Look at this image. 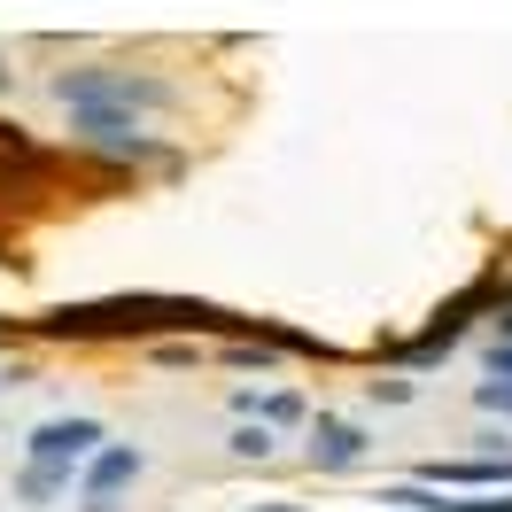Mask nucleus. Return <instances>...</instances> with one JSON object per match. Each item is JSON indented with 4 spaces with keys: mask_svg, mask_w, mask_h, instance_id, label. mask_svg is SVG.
<instances>
[{
    "mask_svg": "<svg viewBox=\"0 0 512 512\" xmlns=\"http://www.w3.org/2000/svg\"><path fill=\"white\" fill-rule=\"evenodd\" d=\"M101 450H109V443H101V419H86V412H78V419H39L32 443H24V466L70 481V474H86Z\"/></svg>",
    "mask_w": 512,
    "mask_h": 512,
    "instance_id": "nucleus-3",
    "label": "nucleus"
},
{
    "mask_svg": "<svg viewBox=\"0 0 512 512\" xmlns=\"http://www.w3.org/2000/svg\"><path fill=\"white\" fill-rule=\"evenodd\" d=\"M171 326H218V334H256V319H233V311H210V303H187V295H109V303H63L47 311L39 334L55 342H109V334H171Z\"/></svg>",
    "mask_w": 512,
    "mask_h": 512,
    "instance_id": "nucleus-1",
    "label": "nucleus"
},
{
    "mask_svg": "<svg viewBox=\"0 0 512 512\" xmlns=\"http://www.w3.org/2000/svg\"><path fill=\"white\" fill-rule=\"evenodd\" d=\"M357 458H365V435H357L350 419H334V412L311 419V466L319 474H350Z\"/></svg>",
    "mask_w": 512,
    "mask_h": 512,
    "instance_id": "nucleus-7",
    "label": "nucleus"
},
{
    "mask_svg": "<svg viewBox=\"0 0 512 512\" xmlns=\"http://www.w3.org/2000/svg\"><path fill=\"white\" fill-rule=\"evenodd\" d=\"M8 78H16V70H8V63H0V94H8Z\"/></svg>",
    "mask_w": 512,
    "mask_h": 512,
    "instance_id": "nucleus-16",
    "label": "nucleus"
},
{
    "mask_svg": "<svg viewBox=\"0 0 512 512\" xmlns=\"http://www.w3.org/2000/svg\"><path fill=\"white\" fill-rule=\"evenodd\" d=\"M16 489H24L32 505H55V497H70V481H63V474H39V466H24V474H16Z\"/></svg>",
    "mask_w": 512,
    "mask_h": 512,
    "instance_id": "nucleus-8",
    "label": "nucleus"
},
{
    "mask_svg": "<svg viewBox=\"0 0 512 512\" xmlns=\"http://www.w3.org/2000/svg\"><path fill=\"white\" fill-rule=\"evenodd\" d=\"M256 512H311V505H256Z\"/></svg>",
    "mask_w": 512,
    "mask_h": 512,
    "instance_id": "nucleus-15",
    "label": "nucleus"
},
{
    "mask_svg": "<svg viewBox=\"0 0 512 512\" xmlns=\"http://www.w3.org/2000/svg\"><path fill=\"white\" fill-rule=\"evenodd\" d=\"M497 334H505V342H512V303H497Z\"/></svg>",
    "mask_w": 512,
    "mask_h": 512,
    "instance_id": "nucleus-14",
    "label": "nucleus"
},
{
    "mask_svg": "<svg viewBox=\"0 0 512 512\" xmlns=\"http://www.w3.org/2000/svg\"><path fill=\"white\" fill-rule=\"evenodd\" d=\"M233 458H272V427H233Z\"/></svg>",
    "mask_w": 512,
    "mask_h": 512,
    "instance_id": "nucleus-10",
    "label": "nucleus"
},
{
    "mask_svg": "<svg viewBox=\"0 0 512 512\" xmlns=\"http://www.w3.org/2000/svg\"><path fill=\"white\" fill-rule=\"evenodd\" d=\"M489 303H505V295H497V280H474V288L458 295V303H443L435 319L419 326V342H412V350H404V357H412V365H427V357H443L450 342L466 334V319H474V311H489Z\"/></svg>",
    "mask_w": 512,
    "mask_h": 512,
    "instance_id": "nucleus-4",
    "label": "nucleus"
},
{
    "mask_svg": "<svg viewBox=\"0 0 512 512\" xmlns=\"http://www.w3.org/2000/svg\"><path fill=\"white\" fill-rule=\"evenodd\" d=\"M55 101H63V109H117V117H132V109H163L171 86H163V78H140V70H63V78H55Z\"/></svg>",
    "mask_w": 512,
    "mask_h": 512,
    "instance_id": "nucleus-2",
    "label": "nucleus"
},
{
    "mask_svg": "<svg viewBox=\"0 0 512 512\" xmlns=\"http://www.w3.org/2000/svg\"><path fill=\"white\" fill-rule=\"evenodd\" d=\"M481 412H505L512 419V381H481Z\"/></svg>",
    "mask_w": 512,
    "mask_h": 512,
    "instance_id": "nucleus-11",
    "label": "nucleus"
},
{
    "mask_svg": "<svg viewBox=\"0 0 512 512\" xmlns=\"http://www.w3.org/2000/svg\"><path fill=\"white\" fill-rule=\"evenodd\" d=\"M497 381H512V342H497Z\"/></svg>",
    "mask_w": 512,
    "mask_h": 512,
    "instance_id": "nucleus-13",
    "label": "nucleus"
},
{
    "mask_svg": "<svg viewBox=\"0 0 512 512\" xmlns=\"http://www.w3.org/2000/svg\"><path fill=\"white\" fill-rule=\"evenodd\" d=\"M419 481H427V489L458 481V489H481V497H505L512 489V458H427Z\"/></svg>",
    "mask_w": 512,
    "mask_h": 512,
    "instance_id": "nucleus-6",
    "label": "nucleus"
},
{
    "mask_svg": "<svg viewBox=\"0 0 512 512\" xmlns=\"http://www.w3.org/2000/svg\"><path fill=\"white\" fill-rule=\"evenodd\" d=\"M0 156H16V163H39V156H32V140H24L16 125H0Z\"/></svg>",
    "mask_w": 512,
    "mask_h": 512,
    "instance_id": "nucleus-12",
    "label": "nucleus"
},
{
    "mask_svg": "<svg viewBox=\"0 0 512 512\" xmlns=\"http://www.w3.org/2000/svg\"><path fill=\"white\" fill-rule=\"evenodd\" d=\"M256 412L272 419V427H295V419H303V396H295V388H272V396H264Z\"/></svg>",
    "mask_w": 512,
    "mask_h": 512,
    "instance_id": "nucleus-9",
    "label": "nucleus"
},
{
    "mask_svg": "<svg viewBox=\"0 0 512 512\" xmlns=\"http://www.w3.org/2000/svg\"><path fill=\"white\" fill-rule=\"evenodd\" d=\"M140 466H148V458H140L132 443H109V450L94 458V466L78 474V497H86L78 512H117V497H125L132 481H140Z\"/></svg>",
    "mask_w": 512,
    "mask_h": 512,
    "instance_id": "nucleus-5",
    "label": "nucleus"
}]
</instances>
